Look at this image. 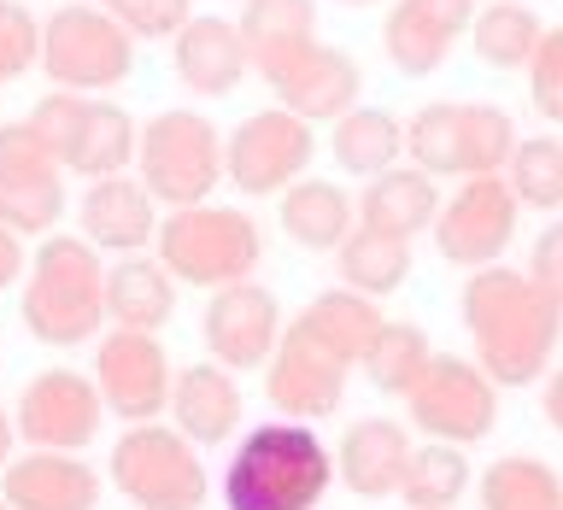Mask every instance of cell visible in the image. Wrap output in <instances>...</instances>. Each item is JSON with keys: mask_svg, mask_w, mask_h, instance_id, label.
Listing matches in <instances>:
<instances>
[{"mask_svg": "<svg viewBox=\"0 0 563 510\" xmlns=\"http://www.w3.org/2000/svg\"><path fill=\"white\" fill-rule=\"evenodd\" d=\"M334 481V457L311 434V422H258L229 452L223 510H317Z\"/></svg>", "mask_w": 563, "mask_h": 510, "instance_id": "obj_2", "label": "cell"}, {"mask_svg": "<svg viewBox=\"0 0 563 510\" xmlns=\"http://www.w3.org/2000/svg\"><path fill=\"white\" fill-rule=\"evenodd\" d=\"M241 42L253 70L276 65L282 53L317 42V0H246L241 7Z\"/></svg>", "mask_w": 563, "mask_h": 510, "instance_id": "obj_27", "label": "cell"}, {"mask_svg": "<svg viewBox=\"0 0 563 510\" xmlns=\"http://www.w3.org/2000/svg\"><path fill=\"white\" fill-rule=\"evenodd\" d=\"M334 258H341V281L364 299L394 293L411 276V241L382 235V229H364V223H352V235L334 246Z\"/></svg>", "mask_w": 563, "mask_h": 510, "instance_id": "obj_29", "label": "cell"}, {"mask_svg": "<svg viewBox=\"0 0 563 510\" xmlns=\"http://www.w3.org/2000/svg\"><path fill=\"white\" fill-rule=\"evenodd\" d=\"M206 352L211 364L235 369V376H246V369H264V358L276 352V334H282V306L276 293L264 288V281H229V288L211 293L206 306Z\"/></svg>", "mask_w": 563, "mask_h": 510, "instance_id": "obj_16", "label": "cell"}, {"mask_svg": "<svg viewBox=\"0 0 563 510\" xmlns=\"http://www.w3.org/2000/svg\"><path fill=\"white\" fill-rule=\"evenodd\" d=\"M112 18L130 35H147V42H158V35H176L194 18V0H118Z\"/></svg>", "mask_w": 563, "mask_h": 510, "instance_id": "obj_40", "label": "cell"}, {"mask_svg": "<svg viewBox=\"0 0 563 510\" xmlns=\"http://www.w3.org/2000/svg\"><path fill=\"white\" fill-rule=\"evenodd\" d=\"M540 404H545V422H552V429L563 434V369H558L552 381H545V399H540Z\"/></svg>", "mask_w": 563, "mask_h": 510, "instance_id": "obj_43", "label": "cell"}, {"mask_svg": "<svg viewBox=\"0 0 563 510\" xmlns=\"http://www.w3.org/2000/svg\"><path fill=\"white\" fill-rule=\"evenodd\" d=\"M135 182L153 193L158 206H200L211 200V188L223 182V135L218 123L170 106V112L147 118V130L135 135Z\"/></svg>", "mask_w": 563, "mask_h": 510, "instance_id": "obj_5", "label": "cell"}, {"mask_svg": "<svg viewBox=\"0 0 563 510\" xmlns=\"http://www.w3.org/2000/svg\"><path fill=\"white\" fill-rule=\"evenodd\" d=\"M165 411L176 417L170 429L183 434L188 446H223V440L241 429V381H235V369H223L211 358L176 369Z\"/></svg>", "mask_w": 563, "mask_h": 510, "instance_id": "obj_20", "label": "cell"}, {"mask_svg": "<svg viewBox=\"0 0 563 510\" xmlns=\"http://www.w3.org/2000/svg\"><path fill=\"white\" fill-rule=\"evenodd\" d=\"M346 376H352L346 358H334L323 341H311L299 323H288L276 334V352L264 358V399L288 422H317L341 411Z\"/></svg>", "mask_w": 563, "mask_h": 510, "instance_id": "obj_14", "label": "cell"}, {"mask_svg": "<svg viewBox=\"0 0 563 510\" xmlns=\"http://www.w3.org/2000/svg\"><path fill=\"white\" fill-rule=\"evenodd\" d=\"M505 188L517 193V206L534 211H563V141L558 135H522L505 158Z\"/></svg>", "mask_w": 563, "mask_h": 510, "instance_id": "obj_35", "label": "cell"}, {"mask_svg": "<svg viewBox=\"0 0 563 510\" xmlns=\"http://www.w3.org/2000/svg\"><path fill=\"white\" fill-rule=\"evenodd\" d=\"M24 264H30V253H24V235H12V229L0 223V293H7L12 281L24 276Z\"/></svg>", "mask_w": 563, "mask_h": 510, "instance_id": "obj_42", "label": "cell"}, {"mask_svg": "<svg viewBox=\"0 0 563 510\" xmlns=\"http://www.w3.org/2000/svg\"><path fill=\"white\" fill-rule=\"evenodd\" d=\"M170 352L158 346V334L141 329H106L95 341V387L100 404L123 422H158L170 404Z\"/></svg>", "mask_w": 563, "mask_h": 510, "instance_id": "obj_13", "label": "cell"}, {"mask_svg": "<svg viewBox=\"0 0 563 510\" xmlns=\"http://www.w3.org/2000/svg\"><path fill=\"white\" fill-rule=\"evenodd\" d=\"M510 147H517V123L493 100H464V176H499Z\"/></svg>", "mask_w": 563, "mask_h": 510, "instance_id": "obj_37", "label": "cell"}, {"mask_svg": "<svg viewBox=\"0 0 563 510\" xmlns=\"http://www.w3.org/2000/svg\"><path fill=\"white\" fill-rule=\"evenodd\" d=\"M264 88L276 95L282 112L306 118V123H334L341 112L358 106V88H364V70L346 47H329V42H306L294 53H282L276 65L258 70Z\"/></svg>", "mask_w": 563, "mask_h": 510, "instance_id": "obj_15", "label": "cell"}, {"mask_svg": "<svg viewBox=\"0 0 563 510\" xmlns=\"http://www.w3.org/2000/svg\"><path fill=\"white\" fill-rule=\"evenodd\" d=\"M510 235H517V193L505 188V176H464V188L434 211V246L457 270L499 264Z\"/></svg>", "mask_w": 563, "mask_h": 510, "instance_id": "obj_12", "label": "cell"}, {"mask_svg": "<svg viewBox=\"0 0 563 510\" xmlns=\"http://www.w3.org/2000/svg\"><path fill=\"white\" fill-rule=\"evenodd\" d=\"M434 352H429V334H422L417 323H387L382 317V329L369 334V346H364V376L382 387V393H405L417 376H422V364H429Z\"/></svg>", "mask_w": 563, "mask_h": 510, "instance_id": "obj_36", "label": "cell"}, {"mask_svg": "<svg viewBox=\"0 0 563 510\" xmlns=\"http://www.w3.org/2000/svg\"><path fill=\"white\" fill-rule=\"evenodd\" d=\"M352 206H358L364 229H382V235L411 241V235H422V229L434 223L440 193H434V176H422L417 165H394V170L369 176V188Z\"/></svg>", "mask_w": 563, "mask_h": 510, "instance_id": "obj_23", "label": "cell"}, {"mask_svg": "<svg viewBox=\"0 0 563 510\" xmlns=\"http://www.w3.org/2000/svg\"><path fill=\"white\" fill-rule=\"evenodd\" d=\"M482 510H563V481L545 457H493L482 469Z\"/></svg>", "mask_w": 563, "mask_h": 510, "instance_id": "obj_32", "label": "cell"}, {"mask_svg": "<svg viewBox=\"0 0 563 510\" xmlns=\"http://www.w3.org/2000/svg\"><path fill=\"white\" fill-rule=\"evenodd\" d=\"M399 399L417 429L429 440H446V446H475L499 429V387L470 358H429Z\"/></svg>", "mask_w": 563, "mask_h": 510, "instance_id": "obj_8", "label": "cell"}, {"mask_svg": "<svg viewBox=\"0 0 563 510\" xmlns=\"http://www.w3.org/2000/svg\"><path fill=\"white\" fill-rule=\"evenodd\" d=\"M405 457H411V434L394 417H358L341 440V481L358 499H399Z\"/></svg>", "mask_w": 563, "mask_h": 510, "instance_id": "obj_22", "label": "cell"}, {"mask_svg": "<svg viewBox=\"0 0 563 510\" xmlns=\"http://www.w3.org/2000/svg\"><path fill=\"white\" fill-rule=\"evenodd\" d=\"M528 95L545 123H563V24H545L528 53Z\"/></svg>", "mask_w": 563, "mask_h": 510, "instance_id": "obj_39", "label": "cell"}, {"mask_svg": "<svg viewBox=\"0 0 563 510\" xmlns=\"http://www.w3.org/2000/svg\"><path fill=\"white\" fill-rule=\"evenodd\" d=\"M135 118L123 112V106H112V100H100L95 95V106H88V123H82V135H77V147H70V158H65V170H77V176H123L135 165Z\"/></svg>", "mask_w": 563, "mask_h": 510, "instance_id": "obj_30", "label": "cell"}, {"mask_svg": "<svg viewBox=\"0 0 563 510\" xmlns=\"http://www.w3.org/2000/svg\"><path fill=\"white\" fill-rule=\"evenodd\" d=\"M246 70H253V59H246V42L235 30V18H188L183 30H176V82L194 88V95L218 100L229 95Z\"/></svg>", "mask_w": 563, "mask_h": 510, "instance_id": "obj_21", "label": "cell"}, {"mask_svg": "<svg viewBox=\"0 0 563 510\" xmlns=\"http://www.w3.org/2000/svg\"><path fill=\"white\" fill-rule=\"evenodd\" d=\"M464 492H470V457H464V446H446V440H434V446H411L405 475H399V499L405 505H411V510H452Z\"/></svg>", "mask_w": 563, "mask_h": 510, "instance_id": "obj_34", "label": "cell"}, {"mask_svg": "<svg viewBox=\"0 0 563 510\" xmlns=\"http://www.w3.org/2000/svg\"><path fill=\"white\" fill-rule=\"evenodd\" d=\"M42 59V18L24 0H0V88L18 82Z\"/></svg>", "mask_w": 563, "mask_h": 510, "instance_id": "obj_38", "label": "cell"}, {"mask_svg": "<svg viewBox=\"0 0 563 510\" xmlns=\"http://www.w3.org/2000/svg\"><path fill=\"white\" fill-rule=\"evenodd\" d=\"M341 7H376V0H341Z\"/></svg>", "mask_w": 563, "mask_h": 510, "instance_id": "obj_45", "label": "cell"}, {"mask_svg": "<svg viewBox=\"0 0 563 510\" xmlns=\"http://www.w3.org/2000/svg\"><path fill=\"white\" fill-rule=\"evenodd\" d=\"M35 65L53 77V88L100 95L135 70V35L95 0H65V7H53V18H42V59Z\"/></svg>", "mask_w": 563, "mask_h": 510, "instance_id": "obj_7", "label": "cell"}, {"mask_svg": "<svg viewBox=\"0 0 563 510\" xmlns=\"http://www.w3.org/2000/svg\"><path fill=\"white\" fill-rule=\"evenodd\" d=\"M0 223H7V218H0Z\"/></svg>", "mask_w": 563, "mask_h": 510, "instance_id": "obj_48", "label": "cell"}, {"mask_svg": "<svg viewBox=\"0 0 563 510\" xmlns=\"http://www.w3.org/2000/svg\"><path fill=\"white\" fill-rule=\"evenodd\" d=\"M405 158L422 176H464V100H429L405 123Z\"/></svg>", "mask_w": 563, "mask_h": 510, "instance_id": "obj_33", "label": "cell"}, {"mask_svg": "<svg viewBox=\"0 0 563 510\" xmlns=\"http://www.w3.org/2000/svg\"><path fill=\"white\" fill-rule=\"evenodd\" d=\"M65 211V165L30 130V118L0 123V218L12 235H53Z\"/></svg>", "mask_w": 563, "mask_h": 510, "instance_id": "obj_11", "label": "cell"}, {"mask_svg": "<svg viewBox=\"0 0 563 510\" xmlns=\"http://www.w3.org/2000/svg\"><path fill=\"white\" fill-rule=\"evenodd\" d=\"M12 446H18V434H12V417L0 411V469L12 464Z\"/></svg>", "mask_w": 563, "mask_h": 510, "instance_id": "obj_44", "label": "cell"}, {"mask_svg": "<svg viewBox=\"0 0 563 510\" xmlns=\"http://www.w3.org/2000/svg\"><path fill=\"white\" fill-rule=\"evenodd\" d=\"M100 411L106 404H100L95 376L53 364V369L24 381L18 411H12V434L24 440L30 452H82V446H95V434H100Z\"/></svg>", "mask_w": 563, "mask_h": 510, "instance_id": "obj_10", "label": "cell"}, {"mask_svg": "<svg viewBox=\"0 0 563 510\" xmlns=\"http://www.w3.org/2000/svg\"><path fill=\"white\" fill-rule=\"evenodd\" d=\"M311 158H317L311 123L294 118V112H282V106H264V112L241 118L235 130L223 135V176L241 193H253V200L299 182Z\"/></svg>", "mask_w": 563, "mask_h": 510, "instance_id": "obj_9", "label": "cell"}, {"mask_svg": "<svg viewBox=\"0 0 563 510\" xmlns=\"http://www.w3.org/2000/svg\"><path fill=\"white\" fill-rule=\"evenodd\" d=\"M112 487L135 510H206V464L200 446H188L170 422H130L106 457Z\"/></svg>", "mask_w": 563, "mask_h": 510, "instance_id": "obj_6", "label": "cell"}, {"mask_svg": "<svg viewBox=\"0 0 563 510\" xmlns=\"http://www.w3.org/2000/svg\"><path fill=\"white\" fill-rule=\"evenodd\" d=\"M158 200L135 176H95L77 200V223H82V241L106 246V253H141L153 235H158Z\"/></svg>", "mask_w": 563, "mask_h": 510, "instance_id": "obj_19", "label": "cell"}, {"mask_svg": "<svg viewBox=\"0 0 563 510\" xmlns=\"http://www.w3.org/2000/svg\"><path fill=\"white\" fill-rule=\"evenodd\" d=\"M470 18L475 0H394V12L382 24V53L394 59L399 77H429V70L446 65Z\"/></svg>", "mask_w": 563, "mask_h": 510, "instance_id": "obj_17", "label": "cell"}, {"mask_svg": "<svg viewBox=\"0 0 563 510\" xmlns=\"http://www.w3.org/2000/svg\"><path fill=\"white\" fill-rule=\"evenodd\" d=\"M24 329L42 346H88L106 323V270L82 235H42L24 264Z\"/></svg>", "mask_w": 563, "mask_h": 510, "instance_id": "obj_3", "label": "cell"}, {"mask_svg": "<svg viewBox=\"0 0 563 510\" xmlns=\"http://www.w3.org/2000/svg\"><path fill=\"white\" fill-rule=\"evenodd\" d=\"M158 264H165L170 281L183 288H229V281H246L264 258V235L253 223V211L241 206H176L165 223H158Z\"/></svg>", "mask_w": 563, "mask_h": 510, "instance_id": "obj_4", "label": "cell"}, {"mask_svg": "<svg viewBox=\"0 0 563 510\" xmlns=\"http://www.w3.org/2000/svg\"><path fill=\"white\" fill-rule=\"evenodd\" d=\"M294 323L306 329L311 341H323L334 358L358 364V358H364V346H369V334L382 329V311L369 306L364 293H352V288H323L306 311L294 317Z\"/></svg>", "mask_w": 563, "mask_h": 510, "instance_id": "obj_28", "label": "cell"}, {"mask_svg": "<svg viewBox=\"0 0 563 510\" xmlns=\"http://www.w3.org/2000/svg\"><path fill=\"white\" fill-rule=\"evenodd\" d=\"M528 281H534V288L563 311V218H552V223L540 229L534 258H528Z\"/></svg>", "mask_w": 563, "mask_h": 510, "instance_id": "obj_41", "label": "cell"}, {"mask_svg": "<svg viewBox=\"0 0 563 510\" xmlns=\"http://www.w3.org/2000/svg\"><path fill=\"white\" fill-rule=\"evenodd\" d=\"M95 7H106V12H112V7H118V0H95Z\"/></svg>", "mask_w": 563, "mask_h": 510, "instance_id": "obj_46", "label": "cell"}, {"mask_svg": "<svg viewBox=\"0 0 563 510\" xmlns=\"http://www.w3.org/2000/svg\"><path fill=\"white\" fill-rule=\"evenodd\" d=\"M545 30V18L528 7V0H493V7H482L470 18V42H475V59L499 65V70H522L528 53H534Z\"/></svg>", "mask_w": 563, "mask_h": 510, "instance_id": "obj_31", "label": "cell"}, {"mask_svg": "<svg viewBox=\"0 0 563 510\" xmlns=\"http://www.w3.org/2000/svg\"><path fill=\"white\" fill-rule=\"evenodd\" d=\"M176 311V281L165 276L158 258H118L106 270V323L112 329H141L158 334Z\"/></svg>", "mask_w": 563, "mask_h": 510, "instance_id": "obj_25", "label": "cell"}, {"mask_svg": "<svg viewBox=\"0 0 563 510\" xmlns=\"http://www.w3.org/2000/svg\"><path fill=\"white\" fill-rule=\"evenodd\" d=\"M0 510H7V499H0Z\"/></svg>", "mask_w": 563, "mask_h": 510, "instance_id": "obj_47", "label": "cell"}, {"mask_svg": "<svg viewBox=\"0 0 563 510\" xmlns=\"http://www.w3.org/2000/svg\"><path fill=\"white\" fill-rule=\"evenodd\" d=\"M0 499L7 510H95L100 469L82 452H18L0 469Z\"/></svg>", "mask_w": 563, "mask_h": 510, "instance_id": "obj_18", "label": "cell"}, {"mask_svg": "<svg viewBox=\"0 0 563 510\" xmlns=\"http://www.w3.org/2000/svg\"><path fill=\"white\" fill-rule=\"evenodd\" d=\"M334 165L352 176H382L399 165L405 153V123L387 112V106H352V112L334 118Z\"/></svg>", "mask_w": 563, "mask_h": 510, "instance_id": "obj_26", "label": "cell"}, {"mask_svg": "<svg viewBox=\"0 0 563 510\" xmlns=\"http://www.w3.org/2000/svg\"><path fill=\"white\" fill-rule=\"evenodd\" d=\"M352 223H358V206H352V193L341 182H329V176H299V182L282 188V229H288V241H299L306 253H334Z\"/></svg>", "mask_w": 563, "mask_h": 510, "instance_id": "obj_24", "label": "cell"}, {"mask_svg": "<svg viewBox=\"0 0 563 510\" xmlns=\"http://www.w3.org/2000/svg\"><path fill=\"white\" fill-rule=\"evenodd\" d=\"M457 306H464V329L475 341V364L487 369L493 387H528L545 376L563 341V311L528 281V270L482 264V270H470Z\"/></svg>", "mask_w": 563, "mask_h": 510, "instance_id": "obj_1", "label": "cell"}]
</instances>
